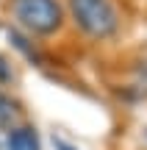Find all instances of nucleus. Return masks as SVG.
I'll use <instances>...</instances> for the list:
<instances>
[{
	"mask_svg": "<svg viewBox=\"0 0 147 150\" xmlns=\"http://www.w3.org/2000/svg\"><path fill=\"white\" fill-rule=\"evenodd\" d=\"M133 89H136V95H144V97H147V61L139 67L136 81H133Z\"/></svg>",
	"mask_w": 147,
	"mask_h": 150,
	"instance_id": "obj_5",
	"label": "nucleus"
},
{
	"mask_svg": "<svg viewBox=\"0 0 147 150\" xmlns=\"http://www.w3.org/2000/svg\"><path fill=\"white\" fill-rule=\"evenodd\" d=\"M20 114V108H17V103L11 100V97H6V95H0V125H6V122H11V120Z\"/></svg>",
	"mask_w": 147,
	"mask_h": 150,
	"instance_id": "obj_4",
	"label": "nucleus"
},
{
	"mask_svg": "<svg viewBox=\"0 0 147 150\" xmlns=\"http://www.w3.org/2000/svg\"><path fill=\"white\" fill-rule=\"evenodd\" d=\"M11 17L20 28L36 36H50L64 22L58 0H11Z\"/></svg>",
	"mask_w": 147,
	"mask_h": 150,
	"instance_id": "obj_2",
	"label": "nucleus"
},
{
	"mask_svg": "<svg viewBox=\"0 0 147 150\" xmlns=\"http://www.w3.org/2000/svg\"><path fill=\"white\" fill-rule=\"evenodd\" d=\"M53 147H56V150H78V147H72V145H67L64 139H53Z\"/></svg>",
	"mask_w": 147,
	"mask_h": 150,
	"instance_id": "obj_6",
	"label": "nucleus"
},
{
	"mask_svg": "<svg viewBox=\"0 0 147 150\" xmlns=\"http://www.w3.org/2000/svg\"><path fill=\"white\" fill-rule=\"evenodd\" d=\"M6 150H42L39 147V136L31 125H20L11 128L6 136Z\"/></svg>",
	"mask_w": 147,
	"mask_h": 150,
	"instance_id": "obj_3",
	"label": "nucleus"
},
{
	"mask_svg": "<svg viewBox=\"0 0 147 150\" xmlns=\"http://www.w3.org/2000/svg\"><path fill=\"white\" fill-rule=\"evenodd\" d=\"M70 14L92 39H108L120 31V14L111 0H70Z\"/></svg>",
	"mask_w": 147,
	"mask_h": 150,
	"instance_id": "obj_1",
	"label": "nucleus"
}]
</instances>
